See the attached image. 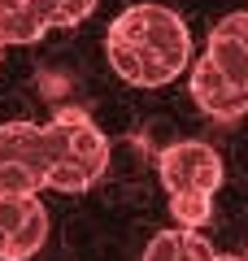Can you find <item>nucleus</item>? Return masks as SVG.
<instances>
[{
	"mask_svg": "<svg viewBox=\"0 0 248 261\" xmlns=\"http://www.w3.org/2000/svg\"><path fill=\"white\" fill-rule=\"evenodd\" d=\"M157 174H161L165 192H187V187L218 192L222 187V157L201 140H183V144H170L157 157Z\"/></svg>",
	"mask_w": 248,
	"mask_h": 261,
	"instance_id": "f257e3e1",
	"label": "nucleus"
},
{
	"mask_svg": "<svg viewBox=\"0 0 248 261\" xmlns=\"http://www.w3.org/2000/svg\"><path fill=\"white\" fill-rule=\"evenodd\" d=\"M187 87H192V100L218 122H235L248 113V87H239L235 79L222 74L209 53H201V61L192 65V83Z\"/></svg>",
	"mask_w": 248,
	"mask_h": 261,
	"instance_id": "f03ea898",
	"label": "nucleus"
},
{
	"mask_svg": "<svg viewBox=\"0 0 248 261\" xmlns=\"http://www.w3.org/2000/svg\"><path fill=\"white\" fill-rule=\"evenodd\" d=\"M5 157L27 161L31 170L48 174V170L65 157L57 122H48V126H35V122H5V126H0V161Z\"/></svg>",
	"mask_w": 248,
	"mask_h": 261,
	"instance_id": "7ed1b4c3",
	"label": "nucleus"
},
{
	"mask_svg": "<svg viewBox=\"0 0 248 261\" xmlns=\"http://www.w3.org/2000/svg\"><path fill=\"white\" fill-rule=\"evenodd\" d=\"M205 53L218 61V70L227 79H235L239 87H248V13H231L209 31V48Z\"/></svg>",
	"mask_w": 248,
	"mask_h": 261,
	"instance_id": "20e7f679",
	"label": "nucleus"
},
{
	"mask_svg": "<svg viewBox=\"0 0 248 261\" xmlns=\"http://www.w3.org/2000/svg\"><path fill=\"white\" fill-rule=\"evenodd\" d=\"M57 130H61L65 157L79 161V166H87V174H92V178H101L105 166H109V144H105L101 130L83 118V113H74V109H65L61 118H57Z\"/></svg>",
	"mask_w": 248,
	"mask_h": 261,
	"instance_id": "39448f33",
	"label": "nucleus"
},
{
	"mask_svg": "<svg viewBox=\"0 0 248 261\" xmlns=\"http://www.w3.org/2000/svg\"><path fill=\"white\" fill-rule=\"evenodd\" d=\"M44 240H48V209L39 205L35 196H31L27 218L18 222V231H13L9 248H5V261H27V257H35V252L44 248Z\"/></svg>",
	"mask_w": 248,
	"mask_h": 261,
	"instance_id": "423d86ee",
	"label": "nucleus"
},
{
	"mask_svg": "<svg viewBox=\"0 0 248 261\" xmlns=\"http://www.w3.org/2000/svg\"><path fill=\"white\" fill-rule=\"evenodd\" d=\"M48 31V22L39 18L31 5H13V9H0V44H35Z\"/></svg>",
	"mask_w": 248,
	"mask_h": 261,
	"instance_id": "0eeeda50",
	"label": "nucleus"
},
{
	"mask_svg": "<svg viewBox=\"0 0 248 261\" xmlns=\"http://www.w3.org/2000/svg\"><path fill=\"white\" fill-rule=\"evenodd\" d=\"M170 214H175V226L183 231H201L213 214V192H201V187H187V192H170Z\"/></svg>",
	"mask_w": 248,
	"mask_h": 261,
	"instance_id": "6e6552de",
	"label": "nucleus"
},
{
	"mask_svg": "<svg viewBox=\"0 0 248 261\" xmlns=\"http://www.w3.org/2000/svg\"><path fill=\"white\" fill-rule=\"evenodd\" d=\"M39 187H44V174L31 170L27 161H13V157L0 161V196H35Z\"/></svg>",
	"mask_w": 248,
	"mask_h": 261,
	"instance_id": "1a4fd4ad",
	"label": "nucleus"
},
{
	"mask_svg": "<svg viewBox=\"0 0 248 261\" xmlns=\"http://www.w3.org/2000/svg\"><path fill=\"white\" fill-rule=\"evenodd\" d=\"M96 178L87 174V166H79V161H70V157H61L53 170L44 174V187L48 192H87Z\"/></svg>",
	"mask_w": 248,
	"mask_h": 261,
	"instance_id": "9d476101",
	"label": "nucleus"
},
{
	"mask_svg": "<svg viewBox=\"0 0 248 261\" xmlns=\"http://www.w3.org/2000/svg\"><path fill=\"white\" fill-rule=\"evenodd\" d=\"M105 48H109V65L118 70L127 83L139 87V79H144V53H139V44H122V39H105Z\"/></svg>",
	"mask_w": 248,
	"mask_h": 261,
	"instance_id": "9b49d317",
	"label": "nucleus"
},
{
	"mask_svg": "<svg viewBox=\"0 0 248 261\" xmlns=\"http://www.w3.org/2000/svg\"><path fill=\"white\" fill-rule=\"evenodd\" d=\"M27 205H31V196H0V261H5V248H9L18 222L27 218Z\"/></svg>",
	"mask_w": 248,
	"mask_h": 261,
	"instance_id": "f8f14e48",
	"label": "nucleus"
},
{
	"mask_svg": "<svg viewBox=\"0 0 248 261\" xmlns=\"http://www.w3.org/2000/svg\"><path fill=\"white\" fill-rule=\"evenodd\" d=\"M179 257H183V226L153 235L148 248H144V261H179Z\"/></svg>",
	"mask_w": 248,
	"mask_h": 261,
	"instance_id": "ddd939ff",
	"label": "nucleus"
},
{
	"mask_svg": "<svg viewBox=\"0 0 248 261\" xmlns=\"http://www.w3.org/2000/svg\"><path fill=\"white\" fill-rule=\"evenodd\" d=\"M179 261H218V248L201 231H183V257Z\"/></svg>",
	"mask_w": 248,
	"mask_h": 261,
	"instance_id": "4468645a",
	"label": "nucleus"
},
{
	"mask_svg": "<svg viewBox=\"0 0 248 261\" xmlns=\"http://www.w3.org/2000/svg\"><path fill=\"white\" fill-rule=\"evenodd\" d=\"M96 0H61V9H57V27H79L83 18H92Z\"/></svg>",
	"mask_w": 248,
	"mask_h": 261,
	"instance_id": "2eb2a0df",
	"label": "nucleus"
},
{
	"mask_svg": "<svg viewBox=\"0 0 248 261\" xmlns=\"http://www.w3.org/2000/svg\"><path fill=\"white\" fill-rule=\"evenodd\" d=\"M27 5L48 22V27H57V9H61V0H27Z\"/></svg>",
	"mask_w": 248,
	"mask_h": 261,
	"instance_id": "dca6fc26",
	"label": "nucleus"
},
{
	"mask_svg": "<svg viewBox=\"0 0 248 261\" xmlns=\"http://www.w3.org/2000/svg\"><path fill=\"white\" fill-rule=\"evenodd\" d=\"M13 5H27V0H0V9H13Z\"/></svg>",
	"mask_w": 248,
	"mask_h": 261,
	"instance_id": "f3484780",
	"label": "nucleus"
}]
</instances>
